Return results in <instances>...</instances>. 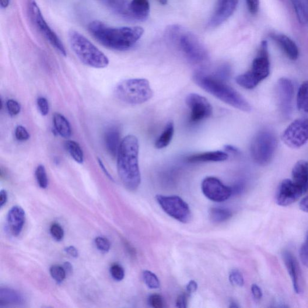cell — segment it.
I'll return each instance as SVG.
<instances>
[{"label": "cell", "mask_w": 308, "mask_h": 308, "mask_svg": "<svg viewBox=\"0 0 308 308\" xmlns=\"http://www.w3.org/2000/svg\"><path fill=\"white\" fill-rule=\"evenodd\" d=\"M88 29L103 46L117 51H126L132 48L144 32L141 27H113L97 20L90 23Z\"/></svg>", "instance_id": "cell-1"}, {"label": "cell", "mask_w": 308, "mask_h": 308, "mask_svg": "<svg viewBox=\"0 0 308 308\" xmlns=\"http://www.w3.org/2000/svg\"><path fill=\"white\" fill-rule=\"evenodd\" d=\"M139 143L133 135L122 140L117 157L119 177L124 187L129 191L137 190L141 183L139 165Z\"/></svg>", "instance_id": "cell-2"}, {"label": "cell", "mask_w": 308, "mask_h": 308, "mask_svg": "<svg viewBox=\"0 0 308 308\" xmlns=\"http://www.w3.org/2000/svg\"><path fill=\"white\" fill-rule=\"evenodd\" d=\"M194 80L198 86L223 103L241 111L249 112L251 110L252 107L248 101L237 90L227 85L225 80L218 76L197 72L194 75Z\"/></svg>", "instance_id": "cell-3"}, {"label": "cell", "mask_w": 308, "mask_h": 308, "mask_svg": "<svg viewBox=\"0 0 308 308\" xmlns=\"http://www.w3.org/2000/svg\"><path fill=\"white\" fill-rule=\"evenodd\" d=\"M68 37L72 51L83 64L97 69L106 68L109 64L107 56L79 31L70 30Z\"/></svg>", "instance_id": "cell-4"}, {"label": "cell", "mask_w": 308, "mask_h": 308, "mask_svg": "<svg viewBox=\"0 0 308 308\" xmlns=\"http://www.w3.org/2000/svg\"><path fill=\"white\" fill-rule=\"evenodd\" d=\"M114 93L119 100L129 105L145 103L153 94L149 82L145 79L124 80L115 87Z\"/></svg>", "instance_id": "cell-5"}, {"label": "cell", "mask_w": 308, "mask_h": 308, "mask_svg": "<svg viewBox=\"0 0 308 308\" xmlns=\"http://www.w3.org/2000/svg\"><path fill=\"white\" fill-rule=\"evenodd\" d=\"M270 63L267 42L262 41L257 57L254 59L249 71L237 76L236 83L246 89L255 88L270 74Z\"/></svg>", "instance_id": "cell-6"}, {"label": "cell", "mask_w": 308, "mask_h": 308, "mask_svg": "<svg viewBox=\"0 0 308 308\" xmlns=\"http://www.w3.org/2000/svg\"><path fill=\"white\" fill-rule=\"evenodd\" d=\"M277 147L278 139L275 133L264 129L258 132L251 142V156L259 165H267L274 158Z\"/></svg>", "instance_id": "cell-7"}, {"label": "cell", "mask_w": 308, "mask_h": 308, "mask_svg": "<svg viewBox=\"0 0 308 308\" xmlns=\"http://www.w3.org/2000/svg\"><path fill=\"white\" fill-rule=\"evenodd\" d=\"M179 31L177 27L171 29L169 34H171L172 40L177 38L176 40L181 50L191 62L196 64H204L208 58L207 51L204 45L194 34L187 32L178 35Z\"/></svg>", "instance_id": "cell-8"}, {"label": "cell", "mask_w": 308, "mask_h": 308, "mask_svg": "<svg viewBox=\"0 0 308 308\" xmlns=\"http://www.w3.org/2000/svg\"><path fill=\"white\" fill-rule=\"evenodd\" d=\"M156 200L164 211L181 223L190 221L191 213L189 206L177 196L157 195Z\"/></svg>", "instance_id": "cell-9"}, {"label": "cell", "mask_w": 308, "mask_h": 308, "mask_svg": "<svg viewBox=\"0 0 308 308\" xmlns=\"http://www.w3.org/2000/svg\"><path fill=\"white\" fill-rule=\"evenodd\" d=\"M29 9L30 15L35 25L46 37L50 44L57 50L60 53L66 57L67 53L64 45L63 44L60 38L52 30L48 24L45 22L44 17L41 11L40 7L38 6L37 3L35 0H29Z\"/></svg>", "instance_id": "cell-10"}, {"label": "cell", "mask_w": 308, "mask_h": 308, "mask_svg": "<svg viewBox=\"0 0 308 308\" xmlns=\"http://www.w3.org/2000/svg\"><path fill=\"white\" fill-rule=\"evenodd\" d=\"M282 140L292 148H299L305 144L308 141V118L293 122L283 132Z\"/></svg>", "instance_id": "cell-11"}, {"label": "cell", "mask_w": 308, "mask_h": 308, "mask_svg": "<svg viewBox=\"0 0 308 308\" xmlns=\"http://www.w3.org/2000/svg\"><path fill=\"white\" fill-rule=\"evenodd\" d=\"M185 102L190 108V122L192 124L198 122L211 117L213 107L206 98L197 93H190L185 99Z\"/></svg>", "instance_id": "cell-12"}, {"label": "cell", "mask_w": 308, "mask_h": 308, "mask_svg": "<svg viewBox=\"0 0 308 308\" xmlns=\"http://www.w3.org/2000/svg\"><path fill=\"white\" fill-rule=\"evenodd\" d=\"M203 194L210 200L222 202L227 200L233 195L232 188L224 185L215 177H206L202 183Z\"/></svg>", "instance_id": "cell-13"}, {"label": "cell", "mask_w": 308, "mask_h": 308, "mask_svg": "<svg viewBox=\"0 0 308 308\" xmlns=\"http://www.w3.org/2000/svg\"><path fill=\"white\" fill-rule=\"evenodd\" d=\"M277 96L280 111L283 117L288 118L293 110L294 86L288 79L281 78L277 83Z\"/></svg>", "instance_id": "cell-14"}, {"label": "cell", "mask_w": 308, "mask_h": 308, "mask_svg": "<svg viewBox=\"0 0 308 308\" xmlns=\"http://www.w3.org/2000/svg\"><path fill=\"white\" fill-rule=\"evenodd\" d=\"M304 192L292 180H284L280 184L276 192V204L282 206L292 205L298 200Z\"/></svg>", "instance_id": "cell-15"}, {"label": "cell", "mask_w": 308, "mask_h": 308, "mask_svg": "<svg viewBox=\"0 0 308 308\" xmlns=\"http://www.w3.org/2000/svg\"><path fill=\"white\" fill-rule=\"evenodd\" d=\"M239 0H218L208 25L215 28L221 25L235 11Z\"/></svg>", "instance_id": "cell-16"}, {"label": "cell", "mask_w": 308, "mask_h": 308, "mask_svg": "<svg viewBox=\"0 0 308 308\" xmlns=\"http://www.w3.org/2000/svg\"><path fill=\"white\" fill-rule=\"evenodd\" d=\"M282 258L287 271L291 277L294 290L297 294L302 293L303 291L302 275L296 259L291 253L287 251L283 252Z\"/></svg>", "instance_id": "cell-17"}, {"label": "cell", "mask_w": 308, "mask_h": 308, "mask_svg": "<svg viewBox=\"0 0 308 308\" xmlns=\"http://www.w3.org/2000/svg\"><path fill=\"white\" fill-rule=\"evenodd\" d=\"M25 211L19 206H14L9 211L8 225L10 233L14 236H19L25 223Z\"/></svg>", "instance_id": "cell-18"}, {"label": "cell", "mask_w": 308, "mask_h": 308, "mask_svg": "<svg viewBox=\"0 0 308 308\" xmlns=\"http://www.w3.org/2000/svg\"><path fill=\"white\" fill-rule=\"evenodd\" d=\"M271 37L281 48V50L284 52L290 59L292 61H296L299 57V50L297 45L292 38L282 34H272Z\"/></svg>", "instance_id": "cell-19"}, {"label": "cell", "mask_w": 308, "mask_h": 308, "mask_svg": "<svg viewBox=\"0 0 308 308\" xmlns=\"http://www.w3.org/2000/svg\"><path fill=\"white\" fill-rule=\"evenodd\" d=\"M292 181L305 192L308 190V162L300 160L292 170Z\"/></svg>", "instance_id": "cell-20"}, {"label": "cell", "mask_w": 308, "mask_h": 308, "mask_svg": "<svg viewBox=\"0 0 308 308\" xmlns=\"http://www.w3.org/2000/svg\"><path fill=\"white\" fill-rule=\"evenodd\" d=\"M120 131L117 127H110L104 134V143L107 152L112 157H117L121 144Z\"/></svg>", "instance_id": "cell-21"}, {"label": "cell", "mask_w": 308, "mask_h": 308, "mask_svg": "<svg viewBox=\"0 0 308 308\" xmlns=\"http://www.w3.org/2000/svg\"><path fill=\"white\" fill-rule=\"evenodd\" d=\"M228 158L226 152L216 150L194 154L187 157V162L190 163L223 162Z\"/></svg>", "instance_id": "cell-22"}, {"label": "cell", "mask_w": 308, "mask_h": 308, "mask_svg": "<svg viewBox=\"0 0 308 308\" xmlns=\"http://www.w3.org/2000/svg\"><path fill=\"white\" fill-rule=\"evenodd\" d=\"M149 12L150 5L148 0H131L129 3V15L136 20H146Z\"/></svg>", "instance_id": "cell-23"}, {"label": "cell", "mask_w": 308, "mask_h": 308, "mask_svg": "<svg viewBox=\"0 0 308 308\" xmlns=\"http://www.w3.org/2000/svg\"><path fill=\"white\" fill-rule=\"evenodd\" d=\"M53 123L56 132L62 138L71 137L72 130L69 121L62 114L55 113L53 117Z\"/></svg>", "instance_id": "cell-24"}, {"label": "cell", "mask_w": 308, "mask_h": 308, "mask_svg": "<svg viewBox=\"0 0 308 308\" xmlns=\"http://www.w3.org/2000/svg\"><path fill=\"white\" fill-rule=\"evenodd\" d=\"M23 302V297L15 290L6 288H2L0 290V305L10 304H20Z\"/></svg>", "instance_id": "cell-25"}, {"label": "cell", "mask_w": 308, "mask_h": 308, "mask_svg": "<svg viewBox=\"0 0 308 308\" xmlns=\"http://www.w3.org/2000/svg\"><path fill=\"white\" fill-rule=\"evenodd\" d=\"M175 132V125L173 121L168 122L162 134L157 139L155 146L157 149H161L166 148L170 144Z\"/></svg>", "instance_id": "cell-26"}, {"label": "cell", "mask_w": 308, "mask_h": 308, "mask_svg": "<svg viewBox=\"0 0 308 308\" xmlns=\"http://www.w3.org/2000/svg\"><path fill=\"white\" fill-rule=\"evenodd\" d=\"M297 105L299 110L308 113V81L304 82L299 87Z\"/></svg>", "instance_id": "cell-27"}, {"label": "cell", "mask_w": 308, "mask_h": 308, "mask_svg": "<svg viewBox=\"0 0 308 308\" xmlns=\"http://www.w3.org/2000/svg\"><path fill=\"white\" fill-rule=\"evenodd\" d=\"M232 215V212L226 208H213L209 211L210 220L216 223L226 222Z\"/></svg>", "instance_id": "cell-28"}, {"label": "cell", "mask_w": 308, "mask_h": 308, "mask_svg": "<svg viewBox=\"0 0 308 308\" xmlns=\"http://www.w3.org/2000/svg\"><path fill=\"white\" fill-rule=\"evenodd\" d=\"M65 148L76 162L80 164L83 163L84 153L78 143L73 141H68L65 143Z\"/></svg>", "instance_id": "cell-29"}, {"label": "cell", "mask_w": 308, "mask_h": 308, "mask_svg": "<svg viewBox=\"0 0 308 308\" xmlns=\"http://www.w3.org/2000/svg\"><path fill=\"white\" fill-rule=\"evenodd\" d=\"M293 8L300 24H306L307 21V12L303 3L301 0H292Z\"/></svg>", "instance_id": "cell-30"}, {"label": "cell", "mask_w": 308, "mask_h": 308, "mask_svg": "<svg viewBox=\"0 0 308 308\" xmlns=\"http://www.w3.org/2000/svg\"><path fill=\"white\" fill-rule=\"evenodd\" d=\"M143 281L148 288L150 289H157L160 286V282L157 276L153 273L145 271L142 274Z\"/></svg>", "instance_id": "cell-31"}, {"label": "cell", "mask_w": 308, "mask_h": 308, "mask_svg": "<svg viewBox=\"0 0 308 308\" xmlns=\"http://www.w3.org/2000/svg\"><path fill=\"white\" fill-rule=\"evenodd\" d=\"M37 184L42 188H46L48 187V180L46 169L44 165H38L35 171Z\"/></svg>", "instance_id": "cell-32"}, {"label": "cell", "mask_w": 308, "mask_h": 308, "mask_svg": "<svg viewBox=\"0 0 308 308\" xmlns=\"http://www.w3.org/2000/svg\"><path fill=\"white\" fill-rule=\"evenodd\" d=\"M51 277L57 283H61L66 278V272L64 267L60 265H52L50 270Z\"/></svg>", "instance_id": "cell-33"}, {"label": "cell", "mask_w": 308, "mask_h": 308, "mask_svg": "<svg viewBox=\"0 0 308 308\" xmlns=\"http://www.w3.org/2000/svg\"><path fill=\"white\" fill-rule=\"evenodd\" d=\"M229 278L230 283L234 285L238 286H243L244 285V278L239 270H232L230 272Z\"/></svg>", "instance_id": "cell-34"}, {"label": "cell", "mask_w": 308, "mask_h": 308, "mask_svg": "<svg viewBox=\"0 0 308 308\" xmlns=\"http://www.w3.org/2000/svg\"><path fill=\"white\" fill-rule=\"evenodd\" d=\"M108 4L118 9L121 13L129 15V4L124 0H105Z\"/></svg>", "instance_id": "cell-35"}, {"label": "cell", "mask_w": 308, "mask_h": 308, "mask_svg": "<svg viewBox=\"0 0 308 308\" xmlns=\"http://www.w3.org/2000/svg\"><path fill=\"white\" fill-rule=\"evenodd\" d=\"M110 274L114 279L117 281H121L124 278L125 271L121 265L114 264L111 266Z\"/></svg>", "instance_id": "cell-36"}, {"label": "cell", "mask_w": 308, "mask_h": 308, "mask_svg": "<svg viewBox=\"0 0 308 308\" xmlns=\"http://www.w3.org/2000/svg\"><path fill=\"white\" fill-rule=\"evenodd\" d=\"M94 243H95L98 249L102 252V253H107L109 251L111 246L110 243L106 238L97 237L94 240Z\"/></svg>", "instance_id": "cell-37"}, {"label": "cell", "mask_w": 308, "mask_h": 308, "mask_svg": "<svg viewBox=\"0 0 308 308\" xmlns=\"http://www.w3.org/2000/svg\"><path fill=\"white\" fill-rule=\"evenodd\" d=\"M50 233L55 240L61 241L64 239V230L58 223L52 224L50 227Z\"/></svg>", "instance_id": "cell-38"}, {"label": "cell", "mask_w": 308, "mask_h": 308, "mask_svg": "<svg viewBox=\"0 0 308 308\" xmlns=\"http://www.w3.org/2000/svg\"><path fill=\"white\" fill-rule=\"evenodd\" d=\"M300 257L303 264L308 268V233L306 239L300 248Z\"/></svg>", "instance_id": "cell-39"}, {"label": "cell", "mask_w": 308, "mask_h": 308, "mask_svg": "<svg viewBox=\"0 0 308 308\" xmlns=\"http://www.w3.org/2000/svg\"><path fill=\"white\" fill-rule=\"evenodd\" d=\"M15 137L17 141H26L30 138L29 132L26 128H24L22 125H18L15 129Z\"/></svg>", "instance_id": "cell-40"}, {"label": "cell", "mask_w": 308, "mask_h": 308, "mask_svg": "<svg viewBox=\"0 0 308 308\" xmlns=\"http://www.w3.org/2000/svg\"><path fill=\"white\" fill-rule=\"evenodd\" d=\"M7 108L10 115L16 116L21 111L20 104L14 100H9L6 103Z\"/></svg>", "instance_id": "cell-41"}, {"label": "cell", "mask_w": 308, "mask_h": 308, "mask_svg": "<svg viewBox=\"0 0 308 308\" xmlns=\"http://www.w3.org/2000/svg\"><path fill=\"white\" fill-rule=\"evenodd\" d=\"M37 105L38 110H40L42 115L47 116L48 114L49 111H50V107H49L48 101L45 98H38L37 100Z\"/></svg>", "instance_id": "cell-42"}, {"label": "cell", "mask_w": 308, "mask_h": 308, "mask_svg": "<svg viewBox=\"0 0 308 308\" xmlns=\"http://www.w3.org/2000/svg\"><path fill=\"white\" fill-rule=\"evenodd\" d=\"M148 302L150 306L154 308H162L164 306V300L162 297L157 294L149 296Z\"/></svg>", "instance_id": "cell-43"}, {"label": "cell", "mask_w": 308, "mask_h": 308, "mask_svg": "<svg viewBox=\"0 0 308 308\" xmlns=\"http://www.w3.org/2000/svg\"><path fill=\"white\" fill-rule=\"evenodd\" d=\"M246 4L248 11L253 15H255L260 8V0H246Z\"/></svg>", "instance_id": "cell-44"}, {"label": "cell", "mask_w": 308, "mask_h": 308, "mask_svg": "<svg viewBox=\"0 0 308 308\" xmlns=\"http://www.w3.org/2000/svg\"><path fill=\"white\" fill-rule=\"evenodd\" d=\"M187 304V295L185 294H182V295L178 296L177 302L176 306L178 307H186Z\"/></svg>", "instance_id": "cell-45"}, {"label": "cell", "mask_w": 308, "mask_h": 308, "mask_svg": "<svg viewBox=\"0 0 308 308\" xmlns=\"http://www.w3.org/2000/svg\"><path fill=\"white\" fill-rule=\"evenodd\" d=\"M252 293L254 296V297L256 300H260L262 298V292L260 286L256 284H253L252 285Z\"/></svg>", "instance_id": "cell-46"}, {"label": "cell", "mask_w": 308, "mask_h": 308, "mask_svg": "<svg viewBox=\"0 0 308 308\" xmlns=\"http://www.w3.org/2000/svg\"><path fill=\"white\" fill-rule=\"evenodd\" d=\"M198 287V286L197 282L195 281H191L189 282L186 286L187 293L188 294V295H191V294L194 293L195 292H197Z\"/></svg>", "instance_id": "cell-47"}, {"label": "cell", "mask_w": 308, "mask_h": 308, "mask_svg": "<svg viewBox=\"0 0 308 308\" xmlns=\"http://www.w3.org/2000/svg\"><path fill=\"white\" fill-rule=\"evenodd\" d=\"M65 251L66 253L71 255L73 258H77L79 256V251L75 247L72 246H68L65 248Z\"/></svg>", "instance_id": "cell-48"}, {"label": "cell", "mask_w": 308, "mask_h": 308, "mask_svg": "<svg viewBox=\"0 0 308 308\" xmlns=\"http://www.w3.org/2000/svg\"><path fill=\"white\" fill-rule=\"evenodd\" d=\"M300 208L303 211L308 213V195L304 198H303L302 201L300 203Z\"/></svg>", "instance_id": "cell-49"}, {"label": "cell", "mask_w": 308, "mask_h": 308, "mask_svg": "<svg viewBox=\"0 0 308 308\" xmlns=\"http://www.w3.org/2000/svg\"><path fill=\"white\" fill-rule=\"evenodd\" d=\"M7 200H8V194L5 190H2L0 192V206L2 207L6 204Z\"/></svg>", "instance_id": "cell-50"}, {"label": "cell", "mask_w": 308, "mask_h": 308, "mask_svg": "<svg viewBox=\"0 0 308 308\" xmlns=\"http://www.w3.org/2000/svg\"><path fill=\"white\" fill-rule=\"evenodd\" d=\"M98 160H99V163L100 167L101 168V169H102L103 170L104 174H106V176H107L108 178H109L110 180H113V178L111 177L110 174L108 173V171L106 169V167H105L104 164L102 162V160H100V159H99Z\"/></svg>", "instance_id": "cell-51"}, {"label": "cell", "mask_w": 308, "mask_h": 308, "mask_svg": "<svg viewBox=\"0 0 308 308\" xmlns=\"http://www.w3.org/2000/svg\"><path fill=\"white\" fill-rule=\"evenodd\" d=\"M225 150L227 152H229L232 153L236 154L239 152V149L236 148V147L231 146V145H227L225 146Z\"/></svg>", "instance_id": "cell-52"}, {"label": "cell", "mask_w": 308, "mask_h": 308, "mask_svg": "<svg viewBox=\"0 0 308 308\" xmlns=\"http://www.w3.org/2000/svg\"><path fill=\"white\" fill-rule=\"evenodd\" d=\"M64 268L65 270L66 274H69L72 271V266L69 262H66L64 265Z\"/></svg>", "instance_id": "cell-53"}, {"label": "cell", "mask_w": 308, "mask_h": 308, "mask_svg": "<svg viewBox=\"0 0 308 308\" xmlns=\"http://www.w3.org/2000/svg\"><path fill=\"white\" fill-rule=\"evenodd\" d=\"M1 1V6L2 8H6L9 5L10 0H0Z\"/></svg>", "instance_id": "cell-54"}, {"label": "cell", "mask_w": 308, "mask_h": 308, "mask_svg": "<svg viewBox=\"0 0 308 308\" xmlns=\"http://www.w3.org/2000/svg\"><path fill=\"white\" fill-rule=\"evenodd\" d=\"M161 5H166L167 3V0H158Z\"/></svg>", "instance_id": "cell-55"}, {"label": "cell", "mask_w": 308, "mask_h": 308, "mask_svg": "<svg viewBox=\"0 0 308 308\" xmlns=\"http://www.w3.org/2000/svg\"><path fill=\"white\" fill-rule=\"evenodd\" d=\"M230 307H239V306L237 305L236 303L234 302H233L232 303H231V305L230 306Z\"/></svg>", "instance_id": "cell-56"}]
</instances>
